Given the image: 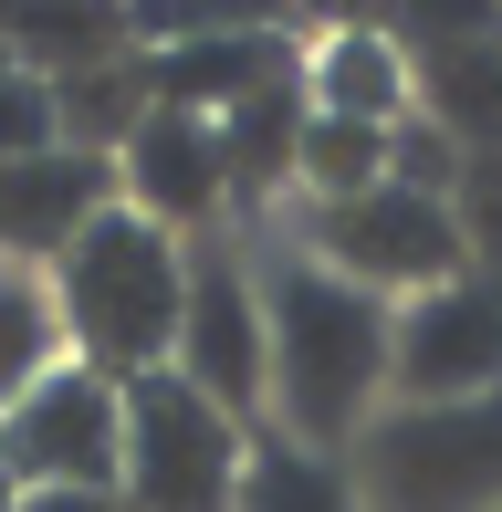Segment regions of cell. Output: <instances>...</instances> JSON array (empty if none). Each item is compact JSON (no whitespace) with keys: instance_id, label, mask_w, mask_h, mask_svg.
<instances>
[{"instance_id":"6da1fadb","label":"cell","mask_w":502,"mask_h":512,"mask_svg":"<svg viewBox=\"0 0 502 512\" xmlns=\"http://www.w3.org/2000/svg\"><path fill=\"white\" fill-rule=\"evenodd\" d=\"M262 345H272V429L293 450L346 460L387 408V356H398V304L356 293L314 251H283L262 272Z\"/></svg>"},{"instance_id":"7a4b0ae2","label":"cell","mask_w":502,"mask_h":512,"mask_svg":"<svg viewBox=\"0 0 502 512\" xmlns=\"http://www.w3.org/2000/svg\"><path fill=\"white\" fill-rule=\"evenodd\" d=\"M53 314H63V356L95 366V377H157V366L178 356V314H189V251L168 241L157 220H136L116 199L95 230H84L74 251H63L53 272Z\"/></svg>"},{"instance_id":"3957f363","label":"cell","mask_w":502,"mask_h":512,"mask_svg":"<svg viewBox=\"0 0 502 512\" xmlns=\"http://www.w3.org/2000/svg\"><path fill=\"white\" fill-rule=\"evenodd\" d=\"M367 512H502V398L461 408H377L346 450Z\"/></svg>"},{"instance_id":"277c9868","label":"cell","mask_w":502,"mask_h":512,"mask_svg":"<svg viewBox=\"0 0 502 512\" xmlns=\"http://www.w3.org/2000/svg\"><path fill=\"white\" fill-rule=\"evenodd\" d=\"M251 429L210 408L178 366L126 387V512H241Z\"/></svg>"},{"instance_id":"5b68a950","label":"cell","mask_w":502,"mask_h":512,"mask_svg":"<svg viewBox=\"0 0 502 512\" xmlns=\"http://www.w3.org/2000/svg\"><path fill=\"white\" fill-rule=\"evenodd\" d=\"M314 262L346 272L356 293H377V304H419V293L461 283L471 272V241H461V209L429 199V189H367V199H335L314 209Z\"/></svg>"},{"instance_id":"8992f818","label":"cell","mask_w":502,"mask_h":512,"mask_svg":"<svg viewBox=\"0 0 502 512\" xmlns=\"http://www.w3.org/2000/svg\"><path fill=\"white\" fill-rule=\"evenodd\" d=\"M0 460L21 492H126V387L63 356L0 418Z\"/></svg>"},{"instance_id":"52a82bcc","label":"cell","mask_w":502,"mask_h":512,"mask_svg":"<svg viewBox=\"0 0 502 512\" xmlns=\"http://www.w3.org/2000/svg\"><path fill=\"white\" fill-rule=\"evenodd\" d=\"M502 398V283L461 272V283L398 304V356H387V408H461Z\"/></svg>"},{"instance_id":"ba28073f","label":"cell","mask_w":502,"mask_h":512,"mask_svg":"<svg viewBox=\"0 0 502 512\" xmlns=\"http://www.w3.org/2000/svg\"><path fill=\"white\" fill-rule=\"evenodd\" d=\"M178 377L210 408H231L241 429H262L272 408V345H262V283L241 272V251H189V314H178Z\"/></svg>"},{"instance_id":"9c48e42d","label":"cell","mask_w":502,"mask_h":512,"mask_svg":"<svg viewBox=\"0 0 502 512\" xmlns=\"http://www.w3.org/2000/svg\"><path fill=\"white\" fill-rule=\"evenodd\" d=\"M408 95L461 157H502V11H408Z\"/></svg>"},{"instance_id":"30bf717a","label":"cell","mask_w":502,"mask_h":512,"mask_svg":"<svg viewBox=\"0 0 502 512\" xmlns=\"http://www.w3.org/2000/svg\"><path fill=\"white\" fill-rule=\"evenodd\" d=\"M105 209H116V157H84V147L11 157V168H0V262L53 272Z\"/></svg>"},{"instance_id":"8fae6325","label":"cell","mask_w":502,"mask_h":512,"mask_svg":"<svg viewBox=\"0 0 502 512\" xmlns=\"http://www.w3.org/2000/svg\"><path fill=\"white\" fill-rule=\"evenodd\" d=\"M116 199L136 220H157L178 241V230H210L220 199H231V157H220V115H168L157 105L147 126L126 136L116 157Z\"/></svg>"},{"instance_id":"7c38bea8","label":"cell","mask_w":502,"mask_h":512,"mask_svg":"<svg viewBox=\"0 0 502 512\" xmlns=\"http://www.w3.org/2000/svg\"><path fill=\"white\" fill-rule=\"evenodd\" d=\"M304 105L314 115H356V126H408V53H398V32H367V21L325 32L304 53Z\"/></svg>"},{"instance_id":"4fadbf2b","label":"cell","mask_w":502,"mask_h":512,"mask_svg":"<svg viewBox=\"0 0 502 512\" xmlns=\"http://www.w3.org/2000/svg\"><path fill=\"white\" fill-rule=\"evenodd\" d=\"M304 63H293L283 84H262V95H241L220 115V157H231V199H262L293 178V157H304Z\"/></svg>"},{"instance_id":"5bb4252c","label":"cell","mask_w":502,"mask_h":512,"mask_svg":"<svg viewBox=\"0 0 502 512\" xmlns=\"http://www.w3.org/2000/svg\"><path fill=\"white\" fill-rule=\"evenodd\" d=\"M241 512H367V502H356L346 460L293 450L283 429H251V460H241Z\"/></svg>"},{"instance_id":"9a60e30c","label":"cell","mask_w":502,"mask_h":512,"mask_svg":"<svg viewBox=\"0 0 502 512\" xmlns=\"http://www.w3.org/2000/svg\"><path fill=\"white\" fill-rule=\"evenodd\" d=\"M63 366V314H53V283L21 262H0V418L32 398L42 377Z\"/></svg>"},{"instance_id":"2e32d148","label":"cell","mask_w":502,"mask_h":512,"mask_svg":"<svg viewBox=\"0 0 502 512\" xmlns=\"http://www.w3.org/2000/svg\"><path fill=\"white\" fill-rule=\"evenodd\" d=\"M387 147H398V126H356V115H304V157H293V178L314 189V209L367 199V189H387Z\"/></svg>"},{"instance_id":"e0dca14e","label":"cell","mask_w":502,"mask_h":512,"mask_svg":"<svg viewBox=\"0 0 502 512\" xmlns=\"http://www.w3.org/2000/svg\"><path fill=\"white\" fill-rule=\"evenodd\" d=\"M42 147H63L53 84H42V74H21V63L0 53V168H11V157H42Z\"/></svg>"},{"instance_id":"ac0fdd59","label":"cell","mask_w":502,"mask_h":512,"mask_svg":"<svg viewBox=\"0 0 502 512\" xmlns=\"http://www.w3.org/2000/svg\"><path fill=\"white\" fill-rule=\"evenodd\" d=\"M21 512H126V492H21Z\"/></svg>"},{"instance_id":"d6986e66","label":"cell","mask_w":502,"mask_h":512,"mask_svg":"<svg viewBox=\"0 0 502 512\" xmlns=\"http://www.w3.org/2000/svg\"><path fill=\"white\" fill-rule=\"evenodd\" d=\"M0 512H21V481H11V460H0Z\"/></svg>"}]
</instances>
